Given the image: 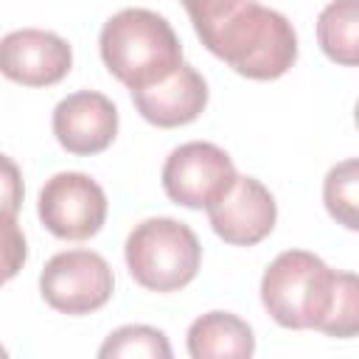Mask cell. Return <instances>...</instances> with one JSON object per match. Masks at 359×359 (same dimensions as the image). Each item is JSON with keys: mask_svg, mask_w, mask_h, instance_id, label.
<instances>
[{"mask_svg": "<svg viewBox=\"0 0 359 359\" xmlns=\"http://www.w3.org/2000/svg\"><path fill=\"white\" fill-rule=\"evenodd\" d=\"M353 121H356V129H359V101H356V107H353Z\"/></svg>", "mask_w": 359, "mask_h": 359, "instance_id": "ffe728a7", "label": "cell"}, {"mask_svg": "<svg viewBox=\"0 0 359 359\" xmlns=\"http://www.w3.org/2000/svg\"><path fill=\"white\" fill-rule=\"evenodd\" d=\"M22 261H25V238L17 233L14 213H6V280L14 278Z\"/></svg>", "mask_w": 359, "mask_h": 359, "instance_id": "ac0fdd59", "label": "cell"}, {"mask_svg": "<svg viewBox=\"0 0 359 359\" xmlns=\"http://www.w3.org/2000/svg\"><path fill=\"white\" fill-rule=\"evenodd\" d=\"M317 331L337 337V339H351L359 337V275L353 272H337L334 275V294L328 314L317 325Z\"/></svg>", "mask_w": 359, "mask_h": 359, "instance_id": "9a60e30c", "label": "cell"}, {"mask_svg": "<svg viewBox=\"0 0 359 359\" xmlns=\"http://www.w3.org/2000/svg\"><path fill=\"white\" fill-rule=\"evenodd\" d=\"M202 45L236 73L255 81L280 79L297 59V34L292 22L280 11L252 0L208 34Z\"/></svg>", "mask_w": 359, "mask_h": 359, "instance_id": "7a4b0ae2", "label": "cell"}, {"mask_svg": "<svg viewBox=\"0 0 359 359\" xmlns=\"http://www.w3.org/2000/svg\"><path fill=\"white\" fill-rule=\"evenodd\" d=\"M112 269L93 250L56 252L39 272V292L45 303L62 314H90L112 297Z\"/></svg>", "mask_w": 359, "mask_h": 359, "instance_id": "8992f818", "label": "cell"}, {"mask_svg": "<svg viewBox=\"0 0 359 359\" xmlns=\"http://www.w3.org/2000/svg\"><path fill=\"white\" fill-rule=\"evenodd\" d=\"M137 112L143 121L160 126V129H174L196 121L205 107H208V84L205 79L191 67L180 65L171 76L163 81L143 87V90H129Z\"/></svg>", "mask_w": 359, "mask_h": 359, "instance_id": "8fae6325", "label": "cell"}, {"mask_svg": "<svg viewBox=\"0 0 359 359\" xmlns=\"http://www.w3.org/2000/svg\"><path fill=\"white\" fill-rule=\"evenodd\" d=\"M73 65L70 45L42 28H20L3 36L0 42V70L6 79L25 87H50L59 84Z\"/></svg>", "mask_w": 359, "mask_h": 359, "instance_id": "ba28073f", "label": "cell"}, {"mask_svg": "<svg viewBox=\"0 0 359 359\" xmlns=\"http://www.w3.org/2000/svg\"><path fill=\"white\" fill-rule=\"evenodd\" d=\"M123 255L135 283L165 294L188 286L196 278L202 264V244L185 222L154 216L132 227Z\"/></svg>", "mask_w": 359, "mask_h": 359, "instance_id": "3957f363", "label": "cell"}, {"mask_svg": "<svg viewBox=\"0 0 359 359\" xmlns=\"http://www.w3.org/2000/svg\"><path fill=\"white\" fill-rule=\"evenodd\" d=\"M238 174L224 149L208 140H191L177 146L163 165V188L171 202L182 208H210L233 185Z\"/></svg>", "mask_w": 359, "mask_h": 359, "instance_id": "5b68a950", "label": "cell"}, {"mask_svg": "<svg viewBox=\"0 0 359 359\" xmlns=\"http://www.w3.org/2000/svg\"><path fill=\"white\" fill-rule=\"evenodd\" d=\"M3 165H6V213H14L17 210V168L8 157L3 160Z\"/></svg>", "mask_w": 359, "mask_h": 359, "instance_id": "d6986e66", "label": "cell"}, {"mask_svg": "<svg viewBox=\"0 0 359 359\" xmlns=\"http://www.w3.org/2000/svg\"><path fill=\"white\" fill-rule=\"evenodd\" d=\"M247 0H182L194 31L199 39H205L208 34H213L219 25H224Z\"/></svg>", "mask_w": 359, "mask_h": 359, "instance_id": "e0dca14e", "label": "cell"}, {"mask_svg": "<svg viewBox=\"0 0 359 359\" xmlns=\"http://www.w3.org/2000/svg\"><path fill=\"white\" fill-rule=\"evenodd\" d=\"M255 351V337L252 328L230 314V311H208L196 317L188 328V353L194 359H244L252 356Z\"/></svg>", "mask_w": 359, "mask_h": 359, "instance_id": "7c38bea8", "label": "cell"}, {"mask_svg": "<svg viewBox=\"0 0 359 359\" xmlns=\"http://www.w3.org/2000/svg\"><path fill=\"white\" fill-rule=\"evenodd\" d=\"M323 53L345 67H359V0H331L317 17Z\"/></svg>", "mask_w": 359, "mask_h": 359, "instance_id": "4fadbf2b", "label": "cell"}, {"mask_svg": "<svg viewBox=\"0 0 359 359\" xmlns=\"http://www.w3.org/2000/svg\"><path fill=\"white\" fill-rule=\"evenodd\" d=\"M98 356H149V359H171V345L163 331L151 325H123L112 331L104 345L98 348Z\"/></svg>", "mask_w": 359, "mask_h": 359, "instance_id": "2e32d148", "label": "cell"}, {"mask_svg": "<svg viewBox=\"0 0 359 359\" xmlns=\"http://www.w3.org/2000/svg\"><path fill=\"white\" fill-rule=\"evenodd\" d=\"M53 135L70 154H98L118 135V109L95 90L70 93L53 109Z\"/></svg>", "mask_w": 359, "mask_h": 359, "instance_id": "30bf717a", "label": "cell"}, {"mask_svg": "<svg viewBox=\"0 0 359 359\" xmlns=\"http://www.w3.org/2000/svg\"><path fill=\"white\" fill-rule=\"evenodd\" d=\"M323 202L337 224L359 233V157L342 160L325 174Z\"/></svg>", "mask_w": 359, "mask_h": 359, "instance_id": "5bb4252c", "label": "cell"}, {"mask_svg": "<svg viewBox=\"0 0 359 359\" xmlns=\"http://www.w3.org/2000/svg\"><path fill=\"white\" fill-rule=\"evenodd\" d=\"M107 70L129 90H143L182 65V45L171 22L149 8H123L112 14L98 36Z\"/></svg>", "mask_w": 359, "mask_h": 359, "instance_id": "6da1fadb", "label": "cell"}, {"mask_svg": "<svg viewBox=\"0 0 359 359\" xmlns=\"http://www.w3.org/2000/svg\"><path fill=\"white\" fill-rule=\"evenodd\" d=\"M36 213L45 230L56 238L84 241L104 227L107 194L81 171H59L42 185Z\"/></svg>", "mask_w": 359, "mask_h": 359, "instance_id": "52a82bcc", "label": "cell"}, {"mask_svg": "<svg viewBox=\"0 0 359 359\" xmlns=\"http://www.w3.org/2000/svg\"><path fill=\"white\" fill-rule=\"evenodd\" d=\"M334 269L306 250L280 252L261 278V303L283 328H317L334 294Z\"/></svg>", "mask_w": 359, "mask_h": 359, "instance_id": "277c9868", "label": "cell"}, {"mask_svg": "<svg viewBox=\"0 0 359 359\" xmlns=\"http://www.w3.org/2000/svg\"><path fill=\"white\" fill-rule=\"evenodd\" d=\"M213 233L233 247H252L264 241L278 219V208L266 185L255 177H238L236 185L208 208Z\"/></svg>", "mask_w": 359, "mask_h": 359, "instance_id": "9c48e42d", "label": "cell"}]
</instances>
